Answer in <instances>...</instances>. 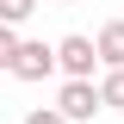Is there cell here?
Wrapping results in <instances>:
<instances>
[{"instance_id": "6da1fadb", "label": "cell", "mask_w": 124, "mask_h": 124, "mask_svg": "<svg viewBox=\"0 0 124 124\" xmlns=\"http://www.w3.org/2000/svg\"><path fill=\"white\" fill-rule=\"evenodd\" d=\"M6 75H13V81H50V75H56V44H44V37H19Z\"/></svg>"}, {"instance_id": "7a4b0ae2", "label": "cell", "mask_w": 124, "mask_h": 124, "mask_svg": "<svg viewBox=\"0 0 124 124\" xmlns=\"http://www.w3.org/2000/svg\"><path fill=\"white\" fill-rule=\"evenodd\" d=\"M50 112H62L68 124H93L99 118V87H93V81H62V93H56Z\"/></svg>"}, {"instance_id": "3957f363", "label": "cell", "mask_w": 124, "mask_h": 124, "mask_svg": "<svg viewBox=\"0 0 124 124\" xmlns=\"http://www.w3.org/2000/svg\"><path fill=\"white\" fill-rule=\"evenodd\" d=\"M56 68H62V81H93V68H99V56H93V37L68 31V37L56 44Z\"/></svg>"}, {"instance_id": "277c9868", "label": "cell", "mask_w": 124, "mask_h": 124, "mask_svg": "<svg viewBox=\"0 0 124 124\" xmlns=\"http://www.w3.org/2000/svg\"><path fill=\"white\" fill-rule=\"evenodd\" d=\"M93 56H99V75L106 68H124V19H106L93 31Z\"/></svg>"}, {"instance_id": "5b68a950", "label": "cell", "mask_w": 124, "mask_h": 124, "mask_svg": "<svg viewBox=\"0 0 124 124\" xmlns=\"http://www.w3.org/2000/svg\"><path fill=\"white\" fill-rule=\"evenodd\" d=\"M93 87H99V112H124V68H106Z\"/></svg>"}, {"instance_id": "8992f818", "label": "cell", "mask_w": 124, "mask_h": 124, "mask_svg": "<svg viewBox=\"0 0 124 124\" xmlns=\"http://www.w3.org/2000/svg\"><path fill=\"white\" fill-rule=\"evenodd\" d=\"M31 13H37V0H0V25H6V31H19Z\"/></svg>"}, {"instance_id": "52a82bcc", "label": "cell", "mask_w": 124, "mask_h": 124, "mask_svg": "<svg viewBox=\"0 0 124 124\" xmlns=\"http://www.w3.org/2000/svg\"><path fill=\"white\" fill-rule=\"evenodd\" d=\"M13 50H19V31H6V25H0V75L13 68Z\"/></svg>"}, {"instance_id": "ba28073f", "label": "cell", "mask_w": 124, "mask_h": 124, "mask_svg": "<svg viewBox=\"0 0 124 124\" xmlns=\"http://www.w3.org/2000/svg\"><path fill=\"white\" fill-rule=\"evenodd\" d=\"M25 124H68L62 112H50V106H37V112H25Z\"/></svg>"}, {"instance_id": "9c48e42d", "label": "cell", "mask_w": 124, "mask_h": 124, "mask_svg": "<svg viewBox=\"0 0 124 124\" xmlns=\"http://www.w3.org/2000/svg\"><path fill=\"white\" fill-rule=\"evenodd\" d=\"M50 6H68V0H50Z\"/></svg>"}]
</instances>
